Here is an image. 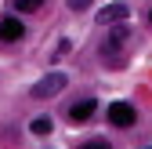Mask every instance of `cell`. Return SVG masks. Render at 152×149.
I'll return each instance as SVG.
<instances>
[{
  "mask_svg": "<svg viewBox=\"0 0 152 149\" xmlns=\"http://www.w3.org/2000/svg\"><path fill=\"white\" fill-rule=\"evenodd\" d=\"M65 73H47L44 80H36L33 84V98H51V95H58V91L65 87Z\"/></svg>",
  "mask_w": 152,
  "mask_h": 149,
  "instance_id": "cell-2",
  "label": "cell"
},
{
  "mask_svg": "<svg viewBox=\"0 0 152 149\" xmlns=\"http://www.w3.org/2000/svg\"><path fill=\"white\" fill-rule=\"evenodd\" d=\"M40 4H44V0H18V4H15V11H18V15H26V11H36Z\"/></svg>",
  "mask_w": 152,
  "mask_h": 149,
  "instance_id": "cell-8",
  "label": "cell"
},
{
  "mask_svg": "<svg viewBox=\"0 0 152 149\" xmlns=\"http://www.w3.org/2000/svg\"><path fill=\"white\" fill-rule=\"evenodd\" d=\"M65 4H69L72 11H83V7H91V0H65Z\"/></svg>",
  "mask_w": 152,
  "mask_h": 149,
  "instance_id": "cell-10",
  "label": "cell"
},
{
  "mask_svg": "<svg viewBox=\"0 0 152 149\" xmlns=\"http://www.w3.org/2000/svg\"><path fill=\"white\" fill-rule=\"evenodd\" d=\"M94 109H98V105H94V98H83V102L69 105V120H72V124H80V120H91V117H94Z\"/></svg>",
  "mask_w": 152,
  "mask_h": 149,
  "instance_id": "cell-5",
  "label": "cell"
},
{
  "mask_svg": "<svg viewBox=\"0 0 152 149\" xmlns=\"http://www.w3.org/2000/svg\"><path fill=\"white\" fill-rule=\"evenodd\" d=\"M80 149H112V145H109L105 138H87V142H83Z\"/></svg>",
  "mask_w": 152,
  "mask_h": 149,
  "instance_id": "cell-9",
  "label": "cell"
},
{
  "mask_svg": "<svg viewBox=\"0 0 152 149\" xmlns=\"http://www.w3.org/2000/svg\"><path fill=\"white\" fill-rule=\"evenodd\" d=\"M109 120L116 127H134V105L130 102H112L109 105Z\"/></svg>",
  "mask_w": 152,
  "mask_h": 149,
  "instance_id": "cell-3",
  "label": "cell"
},
{
  "mask_svg": "<svg viewBox=\"0 0 152 149\" xmlns=\"http://www.w3.org/2000/svg\"><path fill=\"white\" fill-rule=\"evenodd\" d=\"M29 131H33V135H51V131H54V124H51V117H33Z\"/></svg>",
  "mask_w": 152,
  "mask_h": 149,
  "instance_id": "cell-7",
  "label": "cell"
},
{
  "mask_svg": "<svg viewBox=\"0 0 152 149\" xmlns=\"http://www.w3.org/2000/svg\"><path fill=\"white\" fill-rule=\"evenodd\" d=\"M127 40H130V26H127V22H116V26H112V33L105 36L102 58H105V62H120V58H123V47H127Z\"/></svg>",
  "mask_w": 152,
  "mask_h": 149,
  "instance_id": "cell-1",
  "label": "cell"
},
{
  "mask_svg": "<svg viewBox=\"0 0 152 149\" xmlns=\"http://www.w3.org/2000/svg\"><path fill=\"white\" fill-rule=\"evenodd\" d=\"M22 33H26V26L18 18H4L0 22V40H22Z\"/></svg>",
  "mask_w": 152,
  "mask_h": 149,
  "instance_id": "cell-6",
  "label": "cell"
},
{
  "mask_svg": "<svg viewBox=\"0 0 152 149\" xmlns=\"http://www.w3.org/2000/svg\"><path fill=\"white\" fill-rule=\"evenodd\" d=\"M130 11H127V4H105L102 11H98V22L102 26H116V22H123Z\"/></svg>",
  "mask_w": 152,
  "mask_h": 149,
  "instance_id": "cell-4",
  "label": "cell"
}]
</instances>
